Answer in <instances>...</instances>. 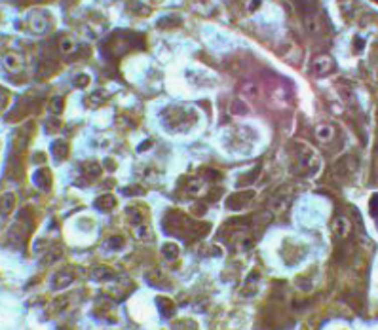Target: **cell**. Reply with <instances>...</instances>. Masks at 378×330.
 <instances>
[{"instance_id": "obj_1", "label": "cell", "mask_w": 378, "mask_h": 330, "mask_svg": "<svg viewBox=\"0 0 378 330\" xmlns=\"http://www.w3.org/2000/svg\"><path fill=\"white\" fill-rule=\"evenodd\" d=\"M145 48L146 36L141 35V33H135V31H116L101 42V53L109 61H116L128 53L145 50Z\"/></svg>"}, {"instance_id": "obj_2", "label": "cell", "mask_w": 378, "mask_h": 330, "mask_svg": "<svg viewBox=\"0 0 378 330\" xmlns=\"http://www.w3.org/2000/svg\"><path fill=\"white\" fill-rule=\"evenodd\" d=\"M163 230L169 235L180 237L184 241H200L209 234V224L207 222H198L190 215H184L180 211H169L163 218Z\"/></svg>"}, {"instance_id": "obj_3", "label": "cell", "mask_w": 378, "mask_h": 330, "mask_svg": "<svg viewBox=\"0 0 378 330\" xmlns=\"http://www.w3.org/2000/svg\"><path fill=\"white\" fill-rule=\"evenodd\" d=\"M293 173L297 177H310L319 169V157L316 154V150L306 144V142H295V150H293Z\"/></svg>"}, {"instance_id": "obj_4", "label": "cell", "mask_w": 378, "mask_h": 330, "mask_svg": "<svg viewBox=\"0 0 378 330\" xmlns=\"http://www.w3.org/2000/svg\"><path fill=\"white\" fill-rule=\"evenodd\" d=\"M162 120L165 123V127L177 133H184L188 131L196 120H198V114L194 112L188 106H180V104H171L167 106L162 112Z\"/></svg>"}, {"instance_id": "obj_5", "label": "cell", "mask_w": 378, "mask_h": 330, "mask_svg": "<svg viewBox=\"0 0 378 330\" xmlns=\"http://www.w3.org/2000/svg\"><path fill=\"white\" fill-rule=\"evenodd\" d=\"M299 10H301V16L304 25L308 29V33L312 36H319L325 35L327 33V25H329V19L325 18V14L319 10L318 4H297Z\"/></svg>"}, {"instance_id": "obj_6", "label": "cell", "mask_w": 378, "mask_h": 330, "mask_svg": "<svg viewBox=\"0 0 378 330\" xmlns=\"http://www.w3.org/2000/svg\"><path fill=\"white\" fill-rule=\"evenodd\" d=\"M357 169H359L357 157L352 156V154H346V156L338 157L335 161L333 175H335V179H338V181H352L353 177H355V173H357Z\"/></svg>"}, {"instance_id": "obj_7", "label": "cell", "mask_w": 378, "mask_h": 330, "mask_svg": "<svg viewBox=\"0 0 378 330\" xmlns=\"http://www.w3.org/2000/svg\"><path fill=\"white\" fill-rule=\"evenodd\" d=\"M27 27L35 35H46L52 29V18L46 10H35V12H31V16L27 19Z\"/></svg>"}, {"instance_id": "obj_8", "label": "cell", "mask_w": 378, "mask_h": 330, "mask_svg": "<svg viewBox=\"0 0 378 330\" xmlns=\"http://www.w3.org/2000/svg\"><path fill=\"white\" fill-rule=\"evenodd\" d=\"M310 70L314 76L318 78H323V76H329L331 72L336 70V63L335 59L329 55V53H319L312 59V65H310Z\"/></svg>"}, {"instance_id": "obj_9", "label": "cell", "mask_w": 378, "mask_h": 330, "mask_svg": "<svg viewBox=\"0 0 378 330\" xmlns=\"http://www.w3.org/2000/svg\"><path fill=\"white\" fill-rule=\"evenodd\" d=\"M33 129H35V123L29 122L25 123L23 127L19 131H16V135H14V140H12V156H21V152H25L27 144H29V139H31V133H33Z\"/></svg>"}, {"instance_id": "obj_10", "label": "cell", "mask_w": 378, "mask_h": 330, "mask_svg": "<svg viewBox=\"0 0 378 330\" xmlns=\"http://www.w3.org/2000/svg\"><path fill=\"white\" fill-rule=\"evenodd\" d=\"M78 277V268L76 266H67V268L55 271V275L52 277V288L59 290V288H65L72 285Z\"/></svg>"}, {"instance_id": "obj_11", "label": "cell", "mask_w": 378, "mask_h": 330, "mask_svg": "<svg viewBox=\"0 0 378 330\" xmlns=\"http://www.w3.org/2000/svg\"><path fill=\"white\" fill-rule=\"evenodd\" d=\"M146 211H148V209H146L145 205H141V203H133V205H129V207L126 209V217H128L129 224L133 226V230L146 226L145 224Z\"/></svg>"}, {"instance_id": "obj_12", "label": "cell", "mask_w": 378, "mask_h": 330, "mask_svg": "<svg viewBox=\"0 0 378 330\" xmlns=\"http://www.w3.org/2000/svg\"><path fill=\"white\" fill-rule=\"evenodd\" d=\"M2 63H4V69L8 70V72L19 74L21 70L25 69V55L19 52H8V53H4Z\"/></svg>"}, {"instance_id": "obj_13", "label": "cell", "mask_w": 378, "mask_h": 330, "mask_svg": "<svg viewBox=\"0 0 378 330\" xmlns=\"http://www.w3.org/2000/svg\"><path fill=\"white\" fill-rule=\"evenodd\" d=\"M304 247L299 243H295V241H291V239H287L284 245V249H281V256H284L285 264H295V262H299L302 258V254H304Z\"/></svg>"}, {"instance_id": "obj_14", "label": "cell", "mask_w": 378, "mask_h": 330, "mask_svg": "<svg viewBox=\"0 0 378 330\" xmlns=\"http://www.w3.org/2000/svg\"><path fill=\"white\" fill-rule=\"evenodd\" d=\"M253 198H255V192L253 190L238 192V194H234V196H228L226 209H230V211H241L243 207H247V203H249Z\"/></svg>"}, {"instance_id": "obj_15", "label": "cell", "mask_w": 378, "mask_h": 330, "mask_svg": "<svg viewBox=\"0 0 378 330\" xmlns=\"http://www.w3.org/2000/svg\"><path fill=\"white\" fill-rule=\"evenodd\" d=\"M57 50H59L61 55H65V57H74V55H78L80 53V50H82V44L78 42L74 36H61L59 38V44H57Z\"/></svg>"}, {"instance_id": "obj_16", "label": "cell", "mask_w": 378, "mask_h": 330, "mask_svg": "<svg viewBox=\"0 0 378 330\" xmlns=\"http://www.w3.org/2000/svg\"><path fill=\"white\" fill-rule=\"evenodd\" d=\"M291 201H293L291 192H285V190L275 192L274 196H272V200H270V211H272V213L287 211V209H289V205H291Z\"/></svg>"}, {"instance_id": "obj_17", "label": "cell", "mask_w": 378, "mask_h": 330, "mask_svg": "<svg viewBox=\"0 0 378 330\" xmlns=\"http://www.w3.org/2000/svg\"><path fill=\"white\" fill-rule=\"evenodd\" d=\"M180 186L184 188L186 194L202 196L204 190H206V181H204L202 177H182V179H180Z\"/></svg>"}, {"instance_id": "obj_18", "label": "cell", "mask_w": 378, "mask_h": 330, "mask_svg": "<svg viewBox=\"0 0 378 330\" xmlns=\"http://www.w3.org/2000/svg\"><path fill=\"white\" fill-rule=\"evenodd\" d=\"M331 230H333V234H335L338 239H342L344 241V239H348L350 234H352V222L344 217V215H338V217L333 220Z\"/></svg>"}, {"instance_id": "obj_19", "label": "cell", "mask_w": 378, "mask_h": 330, "mask_svg": "<svg viewBox=\"0 0 378 330\" xmlns=\"http://www.w3.org/2000/svg\"><path fill=\"white\" fill-rule=\"evenodd\" d=\"M101 171H103L101 163H99V161H93V159L80 163V173L84 175V181H87V183L97 181V179L101 177Z\"/></svg>"}, {"instance_id": "obj_20", "label": "cell", "mask_w": 378, "mask_h": 330, "mask_svg": "<svg viewBox=\"0 0 378 330\" xmlns=\"http://www.w3.org/2000/svg\"><path fill=\"white\" fill-rule=\"evenodd\" d=\"M314 137H316V140L327 144V142L335 140L336 127L333 123H319V125H316V129H314Z\"/></svg>"}, {"instance_id": "obj_21", "label": "cell", "mask_w": 378, "mask_h": 330, "mask_svg": "<svg viewBox=\"0 0 378 330\" xmlns=\"http://www.w3.org/2000/svg\"><path fill=\"white\" fill-rule=\"evenodd\" d=\"M33 181H35L36 188H40V190H44V192L52 190L53 179H52V171H50L48 167H40L35 173V177H33Z\"/></svg>"}, {"instance_id": "obj_22", "label": "cell", "mask_w": 378, "mask_h": 330, "mask_svg": "<svg viewBox=\"0 0 378 330\" xmlns=\"http://www.w3.org/2000/svg\"><path fill=\"white\" fill-rule=\"evenodd\" d=\"M111 97H112V93L109 91V89L99 87V89H93V91L86 97V104L89 106V108H95V106H101V104H105L109 99H111Z\"/></svg>"}, {"instance_id": "obj_23", "label": "cell", "mask_w": 378, "mask_h": 330, "mask_svg": "<svg viewBox=\"0 0 378 330\" xmlns=\"http://www.w3.org/2000/svg\"><path fill=\"white\" fill-rule=\"evenodd\" d=\"M91 277H93L95 281H99V283H109V281H114V279H116V271L112 268H109V266H97V268H93V271H91Z\"/></svg>"}, {"instance_id": "obj_24", "label": "cell", "mask_w": 378, "mask_h": 330, "mask_svg": "<svg viewBox=\"0 0 378 330\" xmlns=\"http://www.w3.org/2000/svg\"><path fill=\"white\" fill-rule=\"evenodd\" d=\"M69 142L65 139H57L52 142V154L53 157L57 159V161H63V159H67L69 157Z\"/></svg>"}, {"instance_id": "obj_25", "label": "cell", "mask_w": 378, "mask_h": 330, "mask_svg": "<svg viewBox=\"0 0 378 330\" xmlns=\"http://www.w3.org/2000/svg\"><path fill=\"white\" fill-rule=\"evenodd\" d=\"M258 281H260V273H258V271H253L249 277H247V281H245V285H243V288H241V294H243V296H253V294H257V290H258Z\"/></svg>"}, {"instance_id": "obj_26", "label": "cell", "mask_w": 378, "mask_h": 330, "mask_svg": "<svg viewBox=\"0 0 378 330\" xmlns=\"http://www.w3.org/2000/svg\"><path fill=\"white\" fill-rule=\"evenodd\" d=\"M95 207L99 209V211H103V213H109V211H112V209L116 207V198L112 194H103V196H99L95 200Z\"/></svg>"}, {"instance_id": "obj_27", "label": "cell", "mask_w": 378, "mask_h": 330, "mask_svg": "<svg viewBox=\"0 0 378 330\" xmlns=\"http://www.w3.org/2000/svg\"><path fill=\"white\" fill-rule=\"evenodd\" d=\"M156 302H158V309L162 311V315L165 319H169L173 313H175V302L173 300H169V298H158Z\"/></svg>"}, {"instance_id": "obj_28", "label": "cell", "mask_w": 378, "mask_h": 330, "mask_svg": "<svg viewBox=\"0 0 378 330\" xmlns=\"http://www.w3.org/2000/svg\"><path fill=\"white\" fill-rule=\"evenodd\" d=\"M162 256L165 260H177L179 258V245L173 243V241L162 245Z\"/></svg>"}, {"instance_id": "obj_29", "label": "cell", "mask_w": 378, "mask_h": 330, "mask_svg": "<svg viewBox=\"0 0 378 330\" xmlns=\"http://www.w3.org/2000/svg\"><path fill=\"white\" fill-rule=\"evenodd\" d=\"M105 245H107V249H111V251H122V249L126 247V237H122V235H111Z\"/></svg>"}, {"instance_id": "obj_30", "label": "cell", "mask_w": 378, "mask_h": 330, "mask_svg": "<svg viewBox=\"0 0 378 330\" xmlns=\"http://www.w3.org/2000/svg\"><path fill=\"white\" fill-rule=\"evenodd\" d=\"M63 256V247L61 245H55V247H52L50 251L46 252V258H44V264H53V262H57Z\"/></svg>"}, {"instance_id": "obj_31", "label": "cell", "mask_w": 378, "mask_h": 330, "mask_svg": "<svg viewBox=\"0 0 378 330\" xmlns=\"http://www.w3.org/2000/svg\"><path fill=\"white\" fill-rule=\"evenodd\" d=\"M14 205H16V196L10 194V192H6V194L2 196V215H4V217L10 215L12 209H14Z\"/></svg>"}, {"instance_id": "obj_32", "label": "cell", "mask_w": 378, "mask_h": 330, "mask_svg": "<svg viewBox=\"0 0 378 330\" xmlns=\"http://www.w3.org/2000/svg\"><path fill=\"white\" fill-rule=\"evenodd\" d=\"M200 175H202V179H206L207 183H217V181H221V177H223L219 171L211 169V167H204V169H200Z\"/></svg>"}, {"instance_id": "obj_33", "label": "cell", "mask_w": 378, "mask_h": 330, "mask_svg": "<svg viewBox=\"0 0 378 330\" xmlns=\"http://www.w3.org/2000/svg\"><path fill=\"white\" fill-rule=\"evenodd\" d=\"M260 165H257L255 169H253V173H247V175H241L240 177V181H238V186H245V184H251V183H255V179L258 177V173H260Z\"/></svg>"}, {"instance_id": "obj_34", "label": "cell", "mask_w": 378, "mask_h": 330, "mask_svg": "<svg viewBox=\"0 0 378 330\" xmlns=\"http://www.w3.org/2000/svg\"><path fill=\"white\" fill-rule=\"evenodd\" d=\"M177 25H180V18H175V16H167V18H162L158 21L160 29H173Z\"/></svg>"}, {"instance_id": "obj_35", "label": "cell", "mask_w": 378, "mask_h": 330, "mask_svg": "<svg viewBox=\"0 0 378 330\" xmlns=\"http://www.w3.org/2000/svg\"><path fill=\"white\" fill-rule=\"evenodd\" d=\"M63 103H65V99L63 97H53L52 101H50V112L53 114V116H59L61 112H63Z\"/></svg>"}, {"instance_id": "obj_36", "label": "cell", "mask_w": 378, "mask_h": 330, "mask_svg": "<svg viewBox=\"0 0 378 330\" xmlns=\"http://www.w3.org/2000/svg\"><path fill=\"white\" fill-rule=\"evenodd\" d=\"M128 10H135L137 16H150V6H148V4H143V2L128 4Z\"/></svg>"}, {"instance_id": "obj_37", "label": "cell", "mask_w": 378, "mask_h": 330, "mask_svg": "<svg viewBox=\"0 0 378 330\" xmlns=\"http://www.w3.org/2000/svg\"><path fill=\"white\" fill-rule=\"evenodd\" d=\"M72 84H74V87L84 89V87L89 86V74H86V72H80V74H76V76H74Z\"/></svg>"}, {"instance_id": "obj_38", "label": "cell", "mask_w": 378, "mask_h": 330, "mask_svg": "<svg viewBox=\"0 0 378 330\" xmlns=\"http://www.w3.org/2000/svg\"><path fill=\"white\" fill-rule=\"evenodd\" d=\"M69 305V296H61V298H57V300H53L52 304V313H59L63 311L65 307Z\"/></svg>"}, {"instance_id": "obj_39", "label": "cell", "mask_w": 378, "mask_h": 330, "mask_svg": "<svg viewBox=\"0 0 378 330\" xmlns=\"http://www.w3.org/2000/svg\"><path fill=\"white\" fill-rule=\"evenodd\" d=\"M232 112L234 114H241V116H243V114L249 112V106L243 103V101H234V103H232Z\"/></svg>"}, {"instance_id": "obj_40", "label": "cell", "mask_w": 378, "mask_h": 330, "mask_svg": "<svg viewBox=\"0 0 378 330\" xmlns=\"http://www.w3.org/2000/svg\"><path fill=\"white\" fill-rule=\"evenodd\" d=\"M219 196H223V188L215 186V188H211V190L207 192V201H217Z\"/></svg>"}, {"instance_id": "obj_41", "label": "cell", "mask_w": 378, "mask_h": 330, "mask_svg": "<svg viewBox=\"0 0 378 330\" xmlns=\"http://www.w3.org/2000/svg\"><path fill=\"white\" fill-rule=\"evenodd\" d=\"M207 205L206 203H196V205H192V209H190V213L194 215V217H202L204 213H206Z\"/></svg>"}, {"instance_id": "obj_42", "label": "cell", "mask_w": 378, "mask_h": 330, "mask_svg": "<svg viewBox=\"0 0 378 330\" xmlns=\"http://www.w3.org/2000/svg\"><path fill=\"white\" fill-rule=\"evenodd\" d=\"M59 127H61V122L59 120H53V118L48 120V123H46V131H48V133H52V129H53V133H55V131H59Z\"/></svg>"}, {"instance_id": "obj_43", "label": "cell", "mask_w": 378, "mask_h": 330, "mask_svg": "<svg viewBox=\"0 0 378 330\" xmlns=\"http://www.w3.org/2000/svg\"><path fill=\"white\" fill-rule=\"evenodd\" d=\"M376 203H378V196L372 194V200H370V217L376 218Z\"/></svg>"}, {"instance_id": "obj_44", "label": "cell", "mask_w": 378, "mask_h": 330, "mask_svg": "<svg viewBox=\"0 0 378 330\" xmlns=\"http://www.w3.org/2000/svg\"><path fill=\"white\" fill-rule=\"evenodd\" d=\"M353 52L355 53H361L363 52V38H353Z\"/></svg>"}, {"instance_id": "obj_45", "label": "cell", "mask_w": 378, "mask_h": 330, "mask_svg": "<svg viewBox=\"0 0 378 330\" xmlns=\"http://www.w3.org/2000/svg\"><path fill=\"white\" fill-rule=\"evenodd\" d=\"M122 192H124V194H139V196H141L145 190H143L141 186H129V188H124Z\"/></svg>"}, {"instance_id": "obj_46", "label": "cell", "mask_w": 378, "mask_h": 330, "mask_svg": "<svg viewBox=\"0 0 378 330\" xmlns=\"http://www.w3.org/2000/svg\"><path fill=\"white\" fill-rule=\"evenodd\" d=\"M173 326H177V328H180V326H188V328H196V322H173Z\"/></svg>"}, {"instance_id": "obj_47", "label": "cell", "mask_w": 378, "mask_h": 330, "mask_svg": "<svg viewBox=\"0 0 378 330\" xmlns=\"http://www.w3.org/2000/svg\"><path fill=\"white\" fill-rule=\"evenodd\" d=\"M8 97H10L8 91H6V89H2V106H4V108H6V99H8Z\"/></svg>"}, {"instance_id": "obj_48", "label": "cell", "mask_w": 378, "mask_h": 330, "mask_svg": "<svg viewBox=\"0 0 378 330\" xmlns=\"http://www.w3.org/2000/svg\"><path fill=\"white\" fill-rule=\"evenodd\" d=\"M148 146H152V140H146V142H143V144L139 146V152H145V148H148Z\"/></svg>"}, {"instance_id": "obj_49", "label": "cell", "mask_w": 378, "mask_h": 330, "mask_svg": "<svg viewBox=\"0 0 378 330\" xmlns=\"http://www.w3.org/2000/svg\"><path fill=\"white\" fill-rule=\"evenodd\" d=\"M247 8H249V12H253V10L260 8V2H253V4H247Z\"/></svg>"}]
</instances>
